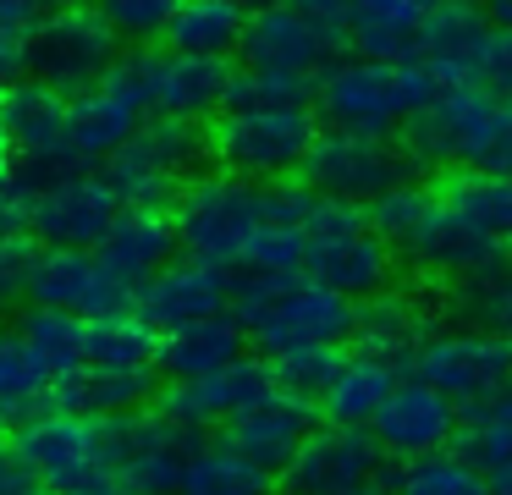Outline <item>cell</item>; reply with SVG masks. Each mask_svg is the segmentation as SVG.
Here are the masks:
<instances>
[{
	"mask_svg": "<svg viewBox=\"0 0 512 495\" xmlns=\"http://www.w3.org/2000/svg\"><path fill=\"white\" fill-rule=\"evenodd\" d=\"M50 6H34V0H0V39L6 44H34V33L45 28Z\"/></svg>",
	"mask_w": 512,
	"mask_h": 495,
	"instance_id": "bcb514c9",
	"label": "cell"
},
{
	"mask_svg": "<svg viewBox=\"0 0 512 495\" xmlns=\"http://www.w3.org/2000/svg\"><path fill=\"white\" fill-rule=\"evenodd\" d=\"M265 363H270V380H276L281 396H292V402H303V407H320L325 391H331V380L347 363V347H292V352L265 358Z\"/></svg>",
	"mask_w": 512,
	"mask_h": 495,
	"instance_id": "ab89813d",
	"label": "cell"
},
{
	"mask_svg": "<svg viewBox=\"0 0 512 495\" xmlns=\"http://www.w3.org/2000/svg\"><path fill=\"white\" fill-rule=\"evenodd\" d=\"M314 429H320V424H314V407H303V402H292V396L270 391L259 407H248L243 418H232L221 440H226V446H237L248 462H259V468L281 484V473L292 468V457L303 451V440H309Z\"/></svg>",
	"mask_w": 512,
	"mask_h": 495,
	"instance_id": "484cf974",
	"label": "cell"
},
{
	"mask_svg": "<svg viewBox=\"0 0 512 495\" xmlns=\"http://www.w3.org/2000/svg\"><path fill=\"white\" fill-rule=\"evenodd\" d=\"M199 446H204V435L171 424L160 407L105 418V473L122 479L133 495H177Z\"/></svg>",
	"mask_w": 512,
	"mask_h": 495,
	"instance_id": "7c38bea8",
	"label": "cell"
},
{
	"mask_svg": "<svg viewBox=\"0 0 512 495\" xmlns=\"http://www.w3.org/2000/svg\"><path fill=\"white\" fill-rule=\"evenodd\" d=\"M413 171H463L512 182V99L485 94L474 83H446L424 116L397 132Z\"/></svg>",
	"mask_w": 512,
	"mask_h": 495,
	"instance_id": "6da1fadb",
	"label": "cell"
},
{
	"mask_svg": "<svg viewBox=\"0 0 512 495\" xmlns=\"http://www.w3.org/2000/svg\"><path fill=\"white\" fill-rule=\"evenodd\" d=\"M177 253L182 248H177V220L171 215H155V209H122L116 226L105 231V242L94 248V259H100V270L111 275L116 286H127V292L138 297Z\"/></svg>",
	"mask_w": 512,
	"mask_h": 495,
	"instance_id": "d4e9b609",
	"label": "cell"
},
{
	"mask_svg": "<svg viewBox=\"0 0 512 495\" xmlns=\"http://www.w3.org/2000/svg\"><path fill=\"white\" fill-rule=\"evenodd\" d=\"M446 325H468V330H485V336H501L512 341V264L485 281H468V286H452L441 303Z\"/></svg>",
	"mask_w": 512,
	"mask_h": 495,
	"instance_id": "74e56055",
	"label": "cell"
},
{
	"mask_svg": "<svg viewBox=\"0 0 512 495\" xmlns=\"http://www.w3.org/2000/svg\"><path fill=\"white\" fill-rule=\"evenodd\" d=\"M430 204H435V187H424V182H402V187H391V193H380L375 204L364 209V215H369V231H375L380 242H391V248L402 253V242H408L413 231L424 226Z\"/></svg>",
	"mask_w": 512,
	"mask_h": 495,
	"instance_id": "b9f144b4",
	"label": "cell"
},
{
	"mask_svg": "<svg viewBox=\"0 0 512 495\" xmlns=\"http://www.w3.org/2000/svg\"><path fill=\"white\" fill-rule=\"evenodd\" d=\"M237 358H248V336L232 314H221V319H204V325L160 336L155 374H160V385H193V380H210V374L232 369Z\"/></svg>",
	"mask_w": 512,
	"mask_h": 495,
	"instance_id": "83f0119b",
	"label": "cell"
},
{
	"mask_svg": "<svg viewBox=\"0 0 512 495\" xmlns=\"http://www.w3.org/2000/svg\"><path fill=\"white\" fill-rule=\"evenodd\" d=\"M138 77H144V105L149 116L166 121H215L226 110V88H232V61H204V55H177V50H133Z\"/></svg>",
	"mask_w": 512,
	"mask_h": 495,
	"instance_id": "ac0fdd59",
	"label": "cell"
},
{
	"mask_svg": "<svg viewBox=\"0 0 512 495\" xmlns=\"http://www.w3.org/2000/svg\"><path fill=\"white\" fill-rule=\"evenodd\" d=\"M6 424H12V418H6V407H0V435H6Z\"/></svg>",
	"mask_w": 512,
	"mask_h": 495,
	"instance_id": "9f6ffc18",
	"label": "cell"
},
{
	"mask_svg": "<svg viewBox=\"0 0 512 495\" xmlns=\"http://www.w3.org/2000/svg\"><path fill=\"white\" fill-rule=\"evenodd\" d=\"M314 83L320 77L298 72H265V66H232L221 116H259V110H314Z\"/></svg>",
	"mask_w": 512,
	"mask_h": 495,
	"instance_id": "d590c367",
	"label": "cell"
},
{
	"mask_svg": "<svg viewBox=\"0 0 512 495\" xmlns=\"http://www.w3.org/2000/svg\"><path fill=\"white\" fill-rule=\"evenodd\" d=\"M122 215V198L111 193L100 171H78L61 176V182L28 193V237L39 248H78L94 253L105 242V231Z\"/></svg>",
	"mask_w": 512,
	"mask_h": 495,
	"instance_id": "9a60e30c",
	"label": "cell"
},
{
	"mask_svg": "<svg viewBox=\"0 0 512 495\" xmlns=\"http://www.w3.org/2000/svg\"><path fill=\"white\" fill-rule=\"evenodd\" d=\"M144 121H149L144 77H138V55L127 50L100 83L72 99V149H78V160L94 171V165L111 160Z\"/></svg>",
	"mask_w": 512,
	"mask_h": 495,
	"instance_id": "e0dca14e",
	"label": "cell"
},
{
	"mask_svg": "<svg viewBox=\"0 0 512 495\" xmlns=\"http://www.w3.org/2000/svg\"><path fill=\"white\" fill-rule=\"evenodd\" d=\"M369 435H375V446L397 462L435 457V451H452L457 407L446 402L441 391H430L424 380H408V374H402L397 391L386 396V407H380L375 424H369Z\"/></svg>",
	"mask_w": 512,
	"mask_h": 495,
	"instance_id": "603a6c76",
	"label": "cell"
},
{
	"mask_svg": "<svg viewBox=\"0 0 512 495\" xmlns=\"http://www.w3.org/2000/svg\"><path fill=\"white\" fill-rule=\"evenodd\" d=\"M67 495H133L122 479H94V484H83V490H67Z\"/></svg>",
	"mask_w": 512,
	"mask_h": 495,
	"instance_id": "816d5d0a",
	"label": "cell"
},
{
	"mask_svg": "<svg viewBox=\"0 0 512 495\" xmlns=\"http://www.w3.org/2000/svg\"><path fill=\"white\" fill-rule=\"evenodd\" d=\"M386 490L391 495H490V479L457 451H435V457L402 462Z\"/></svg>",
	"mask_w": 512,
	"mask_h": 495,
	"instance_id": "60d3db41",
	"label": "cell"
},
{
	"mask_svg": "<svg viewBox=\"0 0 512 495\" xmlns=\"http://www.w3.org/2000/svg\"><path fill=\"white\" fill-rule=\"evenodd\" d=\"M402 374L391 369V363L369 358V352H347L342 374L331 380V391H325L320 413L325 424H342V429H369L375 424V413L386 407V396L397 391Z\"/></svg>",
	"mask_w": 512,
	"mask_h": 495,
	"instance_id": "4dcf8cb0",
	"label": "cell"
},
{
	"mask_svg": "<svg viewBox=\"0 0 512 495\" xmlns=\"http://www.w3.org/2000/svg\"><path fill=\"white\" fill-rule=\"evenodd\" d=\"M17 336H23V347L34 352V363L45 369L50 385L72 380V374L83 369V319L56 314V308H23Z\"/></svg>",
	"mask_w": 512,
	"mask_h": 495,
	"instance_id": "836d02e7",
	"label": "cell"
},
{
	"mask_svg": "<svg viewBox=\"0 0 512 495\" xmlns=\"http://www.w3.org/2000/svg\"><path fill=\"white\" fill-rule=\"evenodd\" d=\"M133 314L144 319L155 336L204 325V319H221V314H232V275L215 270V264L188 259V253H177V259L138 292Z\"/></svg>",
	"mask_w": 512,
	"mask_h": 495,
	"instance_id": "44dd1931",
	"label": "cell"
},
{
	"mask_svg": "<svg viewBox=\"0 0 512 495\" xmlns=\"http://www.w3.org/2000/svg\"><path fill=\"white\" fill-rule=\"evenodd\" d=\"M138 297L127 286H116L111 275L100 270L94 253L78 248H39L34 264V286H28V308H56V314L72 319H111V314H133Z\"/></svg>",
	"mask_w": 512,
	"mask_h": 495,
	"instance_id": "ffe728a7",
	"label": "cell"
},
{
	"mask_svg": "<svg viewBox=\"0 0 512 495\" xmlns=\"http://www.w3.org/2000/svg\"><path fill=\"white\" fill-rule=\"evenodd\" d=\"M122 55L127 50H122V39H116V28L105 22L100 6H50L45 28L28 44V77L56 88L61 99H78Z\"/></svg>",
	"mask_w": 512,
	"mask_h": 495,
	"instance_id": "30bf717a",
	"label": "cell"
},
{
	"mask_svg": "<svg viewBox=\"0 0 512 495\" xmlns=\"http://www.w3.org/2000/svg\"><path fill=\"white\" fill-rule=\"evenodd\" d=\"M28 77V44H6L0 39V88H12Z\"/></svg>",
	"mask_w": 512,
	"mask_h": 495,
	"instance_id": "681fc988",
	"label": "cell"
},
{
	"mask_svg": "<svg viewBox=\"0 0 512 495\" xmlns=\"http://www.w3.org/2000/svg\"><path fill=\"white\" fill-rule=\"evenodd\" d=\"M232 319L243 325L259 358H281L292 347H342L353 341L358 303L314 286L309 275L292 281H232Z\"/></svg>",
	"mask_w": 512,
	"mask_h": 495,
	"instance_id": "3957f363",
	"label": "cell"
},
{
	"mask_svg": "<svg viewBox=\"0 0 512 495\" xmlns=\"http://www.w3.org/2000/svg\"><path fill=\"white\" fill-rule=\"evenodd\" d=\"M171 220H177V248L188 259L232 275L243 264L248 242L270 226V187L237 182L226 171H199L182 187Z\"/></svg>",
	"mask_w": 512,
	"mask_h": 495,
	"instance_id": "8992f818",
	"label": "cell"
},
{
	"mask_svg": "<svg viewBox=\"0 0 512 495\" xmlns=\"http://www.w3.org/2000/svg\"><path fill=\"white\" fill-rule=\"evenodd\" d=\"M281 484L270 479L259 462H248L237 446L226 440H204L193 451L188 473H182V490L177 495H276Z\"/></svg>",
	"mask_w": 512,
	"mask_h": 495,
	"instance_id": "1f68e13d",
	"label": "cell"
},
{
	"mask_svg": "<svg viewBox=\"0 0 512 495\" xmlns=\"http://www.w3.org/2000/svg\"><path fill=\"white\" fill-rule=\"evenodd\" d=\"M160 396V374L155 369H78L72 380H61L50 391V407L78 418H127L155 407Z\"/></svg>",
	"mask_w": 512,
	"mask_h": 495,
	"instance_id": "f1b7e54d",
	"label": "cell"
},
{
	"mask_svg": "<svg viewBox=\"0 0 512 495\" xmlns=\"http://www.w3.org/2000/svg\"><path fill=\"white\" fill-rule=\"evenodd\" d=\"M50 391L56 385L45 380V369L23 347V336L17 330H0V407H6L12 429L28 424L34 413H50Z\"/></svg>",
	"mask_w": 512,
	"mask_h": 495,
	"instance_id": "f35d334b",
	"label": "cell"
},
{
	"mask_svg": "<svg viewBox=\"0 0 512 495\" xmlns=\"http://www.w3.org/2000/svg\"><path fill=\"white\" fill-rule=\"evenodd\" d=\"M298 182L314 198H336V204L369 209L380 193L413 182V160L402 154L397 138H358V132H325L320 127Z\"/></svg>",
	"mask_w": 512,
	"mask_h": 495,
	"instance_id": "4fadbf2b",
	"label": "cell"
},
{
	"mask_svg": "<svg viewBox=\"0 0 512 495\" xmlns=\"http://www.w3.org/2000/svg\"><path fill=\"white\" fill-rule=\"evenodd\" d=\"M34 264H39V242L34 237H6L0 242V314H12V308L28 303Z\"/></svg>",
	"mask_w": 512,
	"mask_h": 495,
	"instance_id": "f6af8a7d",
	"label": "cell"
},
{
	"mask_svg": "<svg viewBox=\"0 0 512 495\" xmlns=\"http://www.w3.org/2000/svg\"><path fill=\"white\" fill-rule=\"evenodd\" d=\"M204 165H210V127L149 116L144 127L100 165V176L111 182V193L122 198V209H155V215H171L177 198H182V187H188Z\"/></svg>",
	"mask_w": 512,
	"mask_h": 495,
	"instance_id": "5b68a950",
	"label": "cell"
},
{
	"mask_svg": "<svg viewBox=\"0 0 512 495\" xmlns=\"http://www.w3.org/2000/svg\"><path fill=\"white\" fill-rule=\"evenodd\" d=\"M446 325L441 303H424V297L402 292V286H391V292L369 297V303H358V325H353V341L358 352H369V358L391 363L397 374H408L413 352L424 347V336H435V330Z\"/></svg>",
	"mask_w": 512,
	"mask_h": 495,
	"instance_id": "cb8c5ba5",
	"label": "cell"
},
{
	"mask_svg": "<svg viewBox=\"0 0 512 495\" xmlns=\"http://www.w3.org/2000/svg\"><path fill=\"white\" fill-rule=\"evenodd\" d=\"M276 391V380H270V363L259 358V352H248V358H237L232 369L210 374V380H193V385H160L155 407L171 418V424L193 429V435H204V429L215 424H232V418H243L248 407H259L265 396Z\"/></svg>",
	"mask_w": 512,
	"mask_h": 495,
	"instance_id": "7402d4cb",
	"label": "cell"
},
{
	"mask_svg": "<svg viewBox=\"0 0 512 495\" xmlns=\"http://www.w3.org/2000/svg\"><path fill=\"white\" fill-rule=\"evenodd\" d=\"M424 33H430V6H419V0H369V6H347V44H353L358 61L419 66L424 61Z\"/></svg>",
	"mask_w": 512,
	"mask_h": 495,
	"instance_id": "4316f807",
	"label": "cell"
},
{
	"mask_svg": "<svg viewBox=\"0 0 512 495\" xmlns=\"http://www.w3.org/2000/svg\"><path fill=\"white\" fill-rule=\"evenodd\" d=\"M347 55H353V44H347V6L303 0V6H259V11H248L243 66L320 77L325 66L347 61Z\"/></svg>",
	"mask_w": 512,
	"mask_h": 495,
	"instance_id": "ba28073f",
	"label": "cell"
},
{
	"mask_svg": "<svg viewBox=\"0 0 512 495\" xmlns=\"http://www.w3.org/2000/svg\"><path fill=\"white\" fill-rule=\"evenodd\" d=\"M0 127L17 143V187L23 193L89 171L72 149V99H61L56 88L34 83V77L0 88Z\"/></svg>",
	"mask_w": 512,
	"mask_h": 495,
	"instance_id": "9c48e42d",
	"label": "cell"
},
{
	"mask_svg": "<svg viewBox=\"0 0 512 495\" xmlns=\"http://www.w3.org/2000/svg\"><path fill=\"white\" fill-rule=\"evenodd\" d=\"M303 275L347 303H369L397 286V248L369 231V215L358 204L314 198L303 220Z\"/></svg>",
	"mask_w": 512,
	"mask_h": 495,
	"instance_id": "277c9868",
	"label": "cell"
},
{
	"mask_svg": "<svg viewBox=\"0 0 512 495\" xmlns=\"http://www.w3.org/2000/svg\"><path fill=\"white\" fill-rule=\"evenodd\" d=\"M28 237V193L17 182H0V242Z\"/></svg>",
	"mask_w": 512,
	"mask_h": 495,
	"instance_id": "c3c4849f",
	"label": "cell"
},
{
	"mask_svg": "<svg viewBox=\"0 0 512 495\" xmlns=\"http://www.w3.org/2000/svg\"><path fill=\"white\" fill-rule=\"evenodd\" d=\"M452 451L463 462H474L479 473H496L512 462V391L490 396L479 407H463L457 413V435H452Z\"/></svg>",
	"mask_w": 512,
	"mask_h": 495,
	"instance_id": "d6a6232c",
	"label": "cell"
},
{
	"mask_svg": "<svg viewBox=\"0 0 512 495\" xmlns=\"http://www.w3.org/2000/svg\"><path fill=\"white\" fill-rule=\"evenodd\" d=\"M12 446L23 451V462L45 479L50 495L83 490L94 479H111L105 473V424L100 418H78V413H34L28 424L12 429Z\"/></svg>",
	"mask_w": 512,
	"mask_h": 495,
	"instance_id": "5bb4252c",
	"label": "cell"
},
{
	"mask_svg": "<svg viewBox=\"0 0 512 495\" xmlns=\"http://www.w3.org/2000/svg\"><path fill=\"white\" fill-rule=\"evenodd\" d=\"M100 11L116 28L122 50H155V39H166V22H171L166 0H116V6H100Z\"/></svg>",
	"mask_w": 512,
	"mask_h": 495,
	"instance_id": "ee69618b",
	"label": "cell"
},
{
	"mask_svg": "<svg viewBox=\"0 0 512 495\" xmlns=\"http://www.w3.org/2000/svg\"><path fill=\"white\" fill-rule=\"evenodd\" d=\"M0 182H17V143L6 127H0Z\"/></svg>",
	"mask_w": 512,
	"mask_h": 495,
	"instance_id": "f907efd6",
	"label": "cell"
},
{
	"mask_svg": "<svg viewBox=\"0 0 512 495\" xmlns=\"http://www.w3.org/2000/svg\"><path fill=\"white\" fill-rule=\"evenodd\" d=\"M386 473V451L375 446L369 429H342V424H320L303 451L292 457V468L281 473L287 495H336V490H364L380 484Z\"/></svg>",
	"mask_w": 512,
	"mask_h": 495,
	"instance_id": "d6986e66",
	"label": "cell"
},
{
	"mask_svg": "<svg viewBox=\"0 0 512 495\" xmlns=\"http://www.w3.org/2000/svg\"><path fill=\"white\" fill-rule=\"evenodd\" d=\"M446 77L435 66H380V61H347L325 66L314 83V116L325 132H358V138H397L413 116L441 99Z\"/></svg>",
	"mask_w": 512,
	"mask_h": 495,
	"instance_id": "7a4b0ae2",
	"label": "cell"
},
{
	"mask_svg": "<svg viewBox=\"0 0 512 495\" xmlns=\"http://www.w3.org/2000/svg\"><path fill=\"white\" fill-rule=\"evenodd\" d=\"M243 28H248V11L232 6V0H182V6H171L160 50L226 61L232 50H243Z\"/></svg>",
	"mask_w": 512,
	"mask_h": 495,
	"instance_id": "f546056e",
	"label": "cell"
},
{
	"mask_svg": "<svg viewBox=\"0 0 512 495\" xmlns=\"http://www.w3.org/2000/svg\"><path fill=\"white\" fill-rule=\"evenodd\" d=\"M490 495H512V462H507V468L490 473Z\"/></svg>",
	"mask_w": 512,
	"mask_h": 495,
	"instance_id": "f5cc1de1",
	"label": "cell"
},
{
	"mask_svg": "<svg viewBox=\"0 0 512 495\" xmlns=\"http://www.w3.org/2000/svg\"><path fill=\"white\" fill-rule=\"evenodd\" d=\"M336 495H391L386 484H364V490H336Z\"/></svg>",
	"mask_w": 512,
	"mask_h": 495,
	"instance_id": "11a10c76",
	"label": "cell"
},
{
	"mask_svg": "<svg viewBox=\"0 0 512 495\" xmlns=\"http://www.w3.org/2000/svg\"><path fill=\"white\" fill-rule=\"evenodd\" d=\"M160 336L138 314H111L83 325V369H155Z\"/></svg>",
	"mask_w": 512,
	"mask_h": 495,
	"instance_id": "e575fe53",
	"label": "cell"
},
{
	"mask_svg": "<svg viewBox=\"0 0 512 495\" xmlns=\"http://www.w3.org/2000/svg\"><path fill=\"white\" fill-rule=\"evenodd\" d=\"M463 83L512 99V28H496V22H490L485 39L474 44V55H468V66H463Z\"/></svg>",
	"mask_w": 512,
	"mask_h": 495,
	"instance_id": "7bdbcfd3",
	"label": "cell"
},
{
	"mask_svg": "<svg viewBox=\"0 0 512 495\" xmlns=\"http://www.w3.org/2000/svg\"><path fill=\"white\" fill-rule=\"evenodd\" d=\"M408 380H424L463 413V407H479L490 396L512 391V341L468 330V325H441L413 352Z\"/></svg>",
	"mask_w": 512,
	"mask_h": 495,
	"instance_id": "8fae6325",
	"label": "cell"
},
{
	"mask_svg": "<svg viewBox=\"0 0 512 495\" xmlns=\"http://www.w3.org/2000/svg\"><path fill=\"white\" fill-rule=\"evenodd\" d=\"M435 193H441L463 220H474L496 248H507V259H512V182H490V176L452 171V176H441Z\"/></svg>",
	"mask_w": 512,
	"mask_h": 495,
	"instance_id": "8d00e7d4",
	"label": "cell"
},
{
	"mask_svg": "<svg viewBox=\"0 0 512 495\" xmlns=\"http://www.w3.org/2000/svg\"><path fill=\"white\" fill-rule=\"evenodd\" d=\"M402 259H408L419 275L441 281L446 292H452V286H468V281H485V275H496V270H507V264H512L507 248H496V242H490L474 220L457 215L441 193H435L424 226L402 242Z\"/></svg>",
	"mask_w": 512,
	"mask_h": 495,
	"instance_id": "2e32d148",
	"label": "cell"
},
{
	"mask_svg": "<svg viewBox=\"0 0 512 495\" xmlns=\"http://www.w3.org/2000/svg\"><path fill=\"white\" fill-rule=\"evenodd\" d=\"M0 495H50L45 479L23 462V451L12 446V435H0Z\"/></svg>",
	"mask_w": 512,
	"mask_h": 495,
	"instance_id": "7dc6e473",
	"label": "cell"
},
{
	"mask_svg": "<svg viewBox=\"0 0 512 495\" xmlns=\"http://www.w3.org/2000/svg\"><path fill=\"white\" fill-rule=\"evenodd\" d=\"M320 116L314 110H259V116H215L210 121V165L254 187H287L303 176Z\"/></svg>",
	"mask_w": 512,
	"mask_h": 495,
	"instance_id": "52a82bcc",
	"label": "cell"
},
{
	"mask_svg": "<svg viewBox=\"0 0 512 495\" xmlns=\"http://www.w3.org/2000/svg\"><path fill=\"white\" fill-rule=\"evenodd\" d=\"M490 11V22H496V28H512V0L507 6H485Z\"/></svg>",
	"mask_w": 512,
	"mask_h": 495,
	"instance_id": "db71d44e",
	"label": "cell"
}]
</instances>
